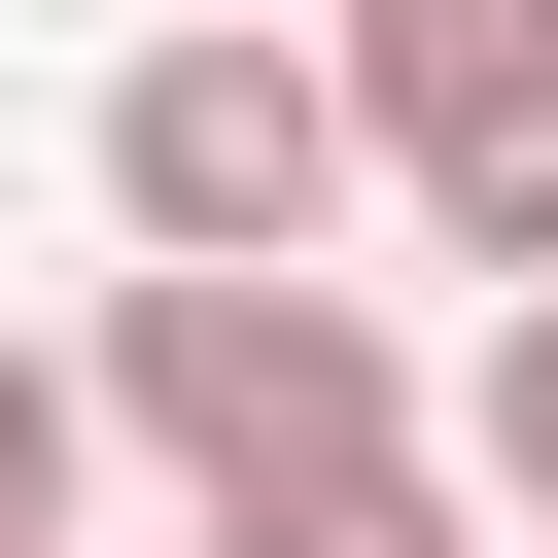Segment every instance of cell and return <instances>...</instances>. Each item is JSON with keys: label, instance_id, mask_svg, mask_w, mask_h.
<instances>
[{"label": "cell", "instance_id": "obj_1", "mask_svg": "<svg viewBox=\"0 0 558 558\" xmlns=\"http://www.w3.org/2000/svg\"><path fill=\"white\" fill-rule=\"evenodd\" d=\"M105 453H174L209 523H314V488H418L453 418H418V349H384V279H105Z\"/></svg>", "mask_w": 558, "mask_h": 558}, {"label": "cell", "instance_id": "obj_2", "mask_svg": "<svg viewBox=\"0 0 558 558\" xmlns=\"http://www.w3.org/2000/svg\"><path fill=\"white\" fill-rule=\"evenodd\" d=\"M349 174H384V140H349L314 35H140V70H105V244H140V279H314Z\"/></svg>", "mask_w": 558, "mask_h": 558}, {"label": "cell", "instance_id": "obj_3", "mask_svg": "<svg viewBox=\"0 0 558 558\" xmlns=\"http://www.w3.org/2000/svg\"><path fill=\"white\" fill-rule=\"evenodd\" d=\"M314 70H349V140L418 174V244L558 314V0H314Z\"/></svg>", "mask_w": 558, "mask_h": 558}, {"label": "cell", "instance_id": "obj_4", "mask_svg": "<svg viewBox=\"0 0 558 558\" xmlns=\"http://www.w3.org/2000/svg\"><path fill=\"white\" fill-rule=\"evenodd\" d=\"M453 488H488V558H558V314H488V384H453Z\"/></svg>", "mask_w": 558, "mask_h": 558}, {"label": "cell", "instance_id": "obj_5", "mask_svg": "<svg viewBox=\"0 0 558 558\" xmlns=\"http://www.w3.org/2000/svg\"><path fill=\"white\" fill-rule=\"evenodd\" d=\"M70 488H105V384H70V349H0V558H70Z\"/></svg>", "mask_w": 558, "mask_h": 558}, {"label": "cell", "instance_id": "obj_6", "mask_svg": "<svg viewBox=\"0 0 558 558\" xmlns=\"http://www.w3.org/2000/svg\"><path fill=\"white\" fill-rule=\"evenodd\" d=\"M209 558H488V488L418 453V488H314V523H209Z\"/></svg>", "mask_w": 558, "mask_h": 558}, {"label": "cell", "instance_id": "obj_7", "mask_svg": "<svg viewBox=\"0 0 558 558\" xmlns=\"http://www.w3.org/2000/svg\"><path fill=\"white\" fill-rule=\"evenodd\" d=\"M174 35H314V0H174Z\"/></svg>", "mask_w": 558, "mask_h": 558}]
</instances>
